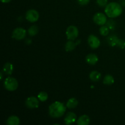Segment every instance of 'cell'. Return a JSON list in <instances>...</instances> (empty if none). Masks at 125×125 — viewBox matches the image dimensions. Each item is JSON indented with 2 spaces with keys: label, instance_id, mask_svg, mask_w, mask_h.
Here are the masks:
<instances>
[{
  "label": "cell",
  "instance_id": "1",
  "mask_svg": "<svg viewBox=\"0 0 125 125\" xmlns=\"http://www.w3.org/2000/svg\"><path fill=\"white\" fill-rule=\"evenodd\" d=\"M66 107L62 103L56 101L51 104L49 107V114L52 118L61 117L65 112Z\"/></svg>",
  "mask_w": 125,
  "mask_h": 125
},
{
  "label": "cell",
  "instance_id": "2",
  "mask_svg": "<svg viewBox=\"0 0 125 125\" xmlns=\"http://www.w3.org/2000/svg\"><path fill=\"white\" fill-rule=\"evenodd\" d=\"M105 13L109 18H115L120 15L123 12L122 5L115 2L107 4L105 7Z\"/></svg>",
  "mask_w": 125,
  "mask_h": 125
},
{
  "label": "cell",
  "instance_id": "3",
  "mask_svg": "<svg viewBox=\"0 0 125 125\" xmlns=\"http://www.w3.org/2000/svg\"><path fill=\"white\" fill-rule=\"evenodd\" d=\"M4 86L5 89L10 92H13L17 90L18 86V83L16 79L12 77L9 76L6 78L4 81Z\"/></svg>",
  "mask_w": 125,
  "mask_h": 125
},
{
  "label": "cell",
  "instance_id": "4",
  "mask_svg": "<svg viewBox=\"0 0 125 125\" xmlns=\"http://www.w3.org/2000/svg\"><path fill=\"white\" fill-rule=\"evenodd\" d=\"M79 31L78 28L75 26H70L67 28L66 31V35L68 40H74L78 37Z\"/></svg>",
  "mask_w": 125,
  "mask_h": 125
},
{
  "label": "cell",
  "instance_id": "5",
  "mask_svg": "<svg viewBox=\"0 0 125 125\" xmlns=\"http://www.w3.org/2000/svg\"><path fill=\"white\" fill-rule=\"evenodd\" d=\"M39 13L34 9L29 10L26 13V19L31 23L36 22L39 20Z\"/></svg>",
  "mask_w": 125,
  "mask_h": 125
},
{
  "label": "cell",
  "instance_id": "6",
  "mask_svg": "<svg viewBox=\"0 0 125 125\" xmlns=\"http://www.w3.org/2000/svg\"><path fill=\"white\" fill-rule=\"evenodd\" d=\"M26 35V31L22 28H17L12 32V38L16 40H23L25 38Z\"/></svg>",
  "mask_w": 125,
  "mask_h": 125
},
{
  "label": "cell",
  "instance_id": "7",
  "mask_svg": "<svg viewBox=\"0 0 125 125\" xmlns=\"http://www.w3.org/2000/svg\"><path fill=\"white\" fill-rule=\"evenodd\" d=\"M93 20L95 24L98 25L103 26L107 23V18L104 13L98 12L96 13L93 17Z\"/></svg>",
  "mask_w": 125,
  "mask_h": 125
},
{
  "label": "cell",
  "instance_id": "8",
  "mask_svg": "<svg viewBox=\"0 0 125 125\" xmlns=\"http://www.w3.org/2000/svg\"><path fill=\"white\" fill-rule=\"evenodd\" d=\"M25 104L26 107L29 109L37 108L39 106V99L34 96H30L26 99Z\"/></svg>",
  "mask_w": 125,
  "mask_h": 125
},
{
  "label": "cell",
  "instance_id": "9",
  "mask_svg": "<svg viewBox=\"0 0 125 125\" xmlns=\"http://www.w3.org/2000/svg\"><path fill=\"white\" fill-rule=\"evenodd\" d=\"M88 43L93 49L98 48L100 46V41L98 38L94 35H89L88 38Z\"/></svg>",
  "mask_w": 125,
  "mask_h": 125
},
{
  "label": "cell",
  "instance_id": "10",
  "mask_svg": "<svg viewBox=\"0 0 125 125\" xmlns=\"http://www.w3.org/2000/svg\"><path fill=\"white\" fill-rule=\"evenodd\" d=\"M76 120V115L75 114L72 112H68L64 119L65 123L68 125L73 123Z\"/></svg>",
  "mask_w": 125,
  "mask_h": 125
},
{
  "label": "cell",
  "instance_id": "11",
  "mask_svg": "<svg viewBox=\"0 0 125 125\" xmlns=\"http://www.w3.org/2000/svg\"><path fill=\"white\" fill-rule=\"evenodd\" d=\"M85 61L87 63L90 65H95L98 61V57L95 54H89L85 57Z\"/></svg>",
  "mask_w": 125,
  "mask_h": 125
},
{
  "label": "cell",
  "instance_id": "12",
  "mask_svg": "<svg viewBox=\"0 0 125 125\" xmlns=\"http://www.w3.org/2000/svg\"><path fill=\"white\" fill-rule=\"evenodd\" d=\"M120 39H118V37L115 35H111L107 39V42L110 46L112 47L118 46V43H119Z\"/></svg>",
  "mask_w": 125,
  "mask_h": 125
},
{
  "label": "cell",
  "instance_id": "13",
  "mask_svg": "<svg viewBox=\"0 0 125 125\" xmlns=\"http://www.w3.org/2000/svg\"><path fill=\"white\" fill-rule=\"evenodd\" d=\"M81 40H78L77 41V43L74 42L72 40H70L68 41L65 44V51L67 52H70V51H73V50H74L76 46V45L78 44H79L80 43Z\"/></svg>",
  "mask_w": 125,
  "mask_h": 125
},
{
  "label": "cell",
  "instance_id": "14",
  "mask_svg": "<svg viewBox=\"0 0 125 125\" xmlns=\"http://www.w3.org/2000/svg\"><path fill=\"white\" fill-rule=\"evenodd\" d=\"M13 66L10 62H7L5 63L3 66V69H2V72L7 75H11L13 73Z\"/></svg>",
  "mask_w": 125,
  "mask_h": 125
},
{
  "label": "cell",
  "instance_id": "15",
  "mask_svg": "<svg viewBox=\"0 0 125 125\" xmlns=\"http://www.w3.org/2000/svg\"><path fill=\"white\" fill-rule=\"evenodd\" d=\"M90 122L89 117L87 115H81L77 120V124L78 125H88Z\"/></svg>",
  "mask_w": 125,
  "mask_h": 125
},
{
  "label": "cell",
  "instance_id": "16",
  "mask_svg": "<svg viewBox=\"0 0 125 125\" xmlns=\"http://www.w3.org/2000/svg\"><path fill=\"white\" fill-rule=\"evenodd\" d=\"M20 123L19 117L16 115H11L7 118L6 123L8 125H18Z\"/></svg>",
  "mask_w": 125,
  "mask_h": 125
},
{
  "label": "cell",
  "instance_id": "17",
  "mask_svg": "<svg viewBox=\"0 0 125 125\" xmlns=\"http://www.w3.org/2000/svg\"><path fill=\"white\" fill-rule=\"evenodd\" d=\"M89 78H90V80L92 81L97 82L101 79V74L100 72H97V71H93L90 73V75H89Z\"/></svg>",
  "mask_w": 125,
  "mask_h": 125
},
{
  "label": "cell",
  "instance_id": "18",
  "mask_svg": "<svg viewBox=\"0 0 125 125\" xmlns=\"http://www.w3.org/2000/svg\"><path fill=\"white\" fill-rule=\"evenodd\" d=\"M78 104V101L77 99L74 98H72L69 99L67 103V107L68 109H73L75 108Z\"/></svg>",
  "mask_w": 125,
  "mask_h": 125
},
{
  "label": "cell",
  "instance_id": "19",
  "mask_svg": "<svg viewBox=\"0 0 125 125\" xmlns=\"http://www.w3.org/2000/svg\"><path fill=\"white\" fill-rule=\"evenodd\" d=\"M114 83V78L111 74H107L103 79V83L106 85H111Z\"/></svg>",
  "mask_w": 125,
  "mask_h": 125
},
{
  "label": "cell",
  "instance_id": "20",
  "mask_svg": "<svg viewBox=\"0 0 125 125\" xmlns=\"http://www.w3.org/2000/svg\"><path fill=\"white\" fill-rule=\"evenodd\" d=\"M39 32V28L38 26L36 25H33L31 26L30 28L28 29V32L30 36H34L36 35Z\"/></svg>",
  "mask_w": 125,
  "mask_h": 125
},
{
  "label": "cell",
  "instance_id": "21",
  "mask_svg": "<svg viewBox=\"0 0 125 125\" xmlns=\"http://www.w3.org/2000/svg\"><path fill=\"white\" fill-rule=\"evenodd\" d=\"M38 99L40 100L42 102H43V101H46V100L48 98V95L46 92H45L42 91L40 92L39 94H38Z\"/></svg>",
  "mask_w": 125,
  "mask_h": 125
},
{
  "label": "cell",
  "instance_id": "22",
  "mask_svg": "<svg viewBox=\"0 0 125 125\" xmlns=\"http://www.w3.org/2000/svg\"><path fill=\"white\" fill-rule=\"evenodd\" d=\"M100 32L103 36H106L109 32V28L107 26H102L100 29Z\"/></svg>",
  "mask_w": 125,
  "mask_h": 125
},
{
  "label": "cell",
  "instance_id": "23",
  "mask_svg": "<svg viewBox=\"0 0 125 125\" xmlns=\"http://www.w3.org/2000/svg\"><path fill=\"white\" fill-rule=\"evenodd\" d=\"M106 26L111 30H114L115 28V23L114 21L111 20L107 21V23H106Z\"/></svg>",
  "mask_w": 125,
  "mask_h": 125
},
{
  "label": "cell",
  "instance_id": "24",
  "mask_svg": "<svg viewBox=\"0 0 125 125\" xmlns=\"http://www.w3.org/2000/svg\"><path fill=\"white\" fill-rule=\"evenodd\" d=\"M96 4L100 7H106L107 4V0H96Z\"/></svg>",
  "mask_w": 125,
  "mask_h": 125
},
{
  "label": "cell",
  "instance_id": "25",
  "mask_svg": "<svg viewBox=\"0 0 125 125\" xmlns=\"http://www.w3.org/2000/svg\"><path fill=\"white\" fill-rule=\"evenodd\" d=\"M78 2L81 6H85L90 2V0H78Z\"/></svg>",
  "mask_w": 125,
  "mask_h": 125
},
{
  "label": "cell",
  "instance_id": "26",
  "mask_svg": "<svg viewBox=\"0 0 125 125\" xmlns=\"http://www.w3.org/2000/svg\"><path fill=\"white\" fill-rule=\"evenodd\" d=\"M1 2H3V3H8L10 1H11L12 0H1Z\"/></svg>",
  "mask_w": 125,
  "mask_h": 125
},
{
  "label": "cell",
  "instance_id": "27",
  "mask_svg": "<svg viewBox=\"0 0 125 125\" xmlns=\"http://www.w3.org/2000/svg\"><path fill=\"white\" fill-rule=\"evenodd\" d=\"M120 2H121V5H122V6H125V0H121L120 1Z\"/></svg>",
  "mask_w": 125,
  "mask_h": 125
},
{
  "label": "cell",
  "instance_id": "28",
  "mask_svg": "<svg viewBox=\"0 0 125 125\" xmlns=\"http://www.w3.org/2000/svg\"><path fill=\"white\" fill-rule=\"evenodd\" d=\"M2 77H3V76H2V72H1V80L2 79Z\"/></svg>",
  "mask_w": 125,
  "mask_h": 125
}]
</instances>
